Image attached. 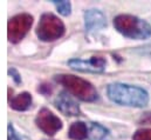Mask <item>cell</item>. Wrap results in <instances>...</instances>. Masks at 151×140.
<instances>
[{
    "label": "cell",
    "instance_id": "obj_1",
    "mask_svg": "<svg viewBox=\"0 0 151 140\" xmlns=\"http://www.w3.org/2000/svg\"><path fill=\"white\" fill-rule=\"evenodd\" d=\"M108 98L118 105L129 106V107H144L149 103V93L138 86L114 82L107 88Z\"/></svg>",
    "mask_w": 151,
    "mask_h": 140
},
{
    "label": "cell",
    "instance_id": "obj_2",
    "mask_svg": "<svg viewBox=\"0 0 151 140\" xmlns=\"http://www.w3.org/2000/svg\"><path fill=\"white\" fill-rule=\"evenodd\" d=\"M114 27L122 35L135 40H143L151 36L150 24L131 14L117 15L114 19Z\"/></svg>",
    "mask_w": 151,
    "mask_h": 140
},
{
    "label": "cell",
    "instance_id": "obj_3",
    "mask_svg": "<svg viewBox=\"0 0 151 140\" xmlns=\"http://www.w3.org/2000/svg\"><path fill=\"white\" fill-rule=\"evenodd\" d=\"M55 79L69 93H72L82 101L91 103L99 98L97 91L94 87V85L80 77L72 75V74H60V75H56Z\"/></svg>",
    "mask_w": 151,
    "mask_h": 140
},
{
    "label": "cell",
    "instance_id": "obj_4",
    "mask_svg": "<svg viewBox=\"0 0 151 140\" xmlns=\"http://www.w3.org/2000/svg\"><path fill=\"white\" fill-rule=\"evenodd\" d=\"M63 23L53 13H43L37 27V35L41 41L52 42L65 34Z\"/></svg>",
    "mask_w": 151,
    "mask_h": 140
},
{
    "label": "cell",
    "instance_id": "obj_5",
    "mask_svg": "<svg viewBox=\"0 0 151 140\" xmlns=\"http://www.w3.org/2000/svg\"><path fill=\"white\" fill-rule=\"evenodd\" d=\"M33 24V17L28 13L18 14L8 20L7 24V38L11 42L18 44L28 33Z\"/></svg>",
    "mask_w": 151,
    "mask_h": 140
},
{
    "label": "cell",
    "instance_id": "obj_6",
    "mask_svg": "<svg viewBox=\"0 0 151 140\" xmlns=\"http://www.w3.org/2000/svg\"><path fill=\"white\" fill-rule=\"evenodd\" d=\"M35 124L47 136H54L62 128V121L48 108H41L35 118Z\"/></svg>",
    "mask_w": 151,
    "mask_h": 140
},
{
    "label": "cell",
    "instance_id": "obj_7",
    "mask_svg": "<svg viewBox=\"0 0 151 140\" xmlns=\"http://www.w3.org/2000/svg\"><path fill=\"white\" fill-rule=\"evenodd\" d=\"M70 69L81 72L101 73L106 70L107 60L102 57H93L90 59H70L68 61Z\"/></svg>",
    "mask_w": 151,
    "mask_h": 140
},
{
    "label": "cell",
    "instance_id": "obj_8",
    "mask_svg": "<svg viewBox=\"0 0 151 140\" xmlns=\"http://www.w3.org/2000/svg\"><path fill=\"white\" fill-rule=\"evenodd\" d=\"M84 26L88 32H97L107 26V19L102 11L100 9H88L84 13Z\"/></svg>",
    "mask_w": 151,
    "mask_h": 140
},
{
    "label": "cell",
    "instance_id": "obj_9",
    "mask_svg": "<svg viewBox=\"0 0 151 140\" xmlns=\"http://www.w3.org/2000/svg\"><path fill=\"white\" fill-rule=\"evenodd\" d=\"M54 104L56 106V108L65 115H69V117H76V115H80L81 114V109H80V106L77 105L75 100L67 93V92H61Z\"/></svg>",
    "mask_w": 151,
    "mask_h": 140
},
{
    "label": "cell",
    "instance_id": "obj_10",
    "mask_svg": "<svg viewBox=\"0 0 151 140\" xmlns=\"http://www.w3.org/2000/svg\"><path fill=\"white\" fill-rule=\"evenodd\" d=\"M9 105L15 111H20V112L27 111L32 105V96L28 92H22L17 97H14L9 101Z\"/></svg>",
    "mask_w": 151,
    "mask_h": 140
},
{
    "label": "cell",
    "instance_id": "obj_11",
    "mask_svg": "<svg viewBox=\"0 0 151 140\" xmlns=\"http://www.w3.org/2000/svg\"><path fill=\"white\" fill-rule=\"evenodd\" d=\"M109 137V131L97 122H90L88 127L89 140H107Z\"/></svg>",
    "mask_w": 151,
    "mask_h": 140
},
{
    "label": "cell",
    "instance_id": "obj_12",
    "mask_svg": "<svg viewBox=\"0 0 151 140\" xmlns=\"http://www.w3.org/2000/svg\"><path fill=\"white\" fill-rule=\"evenodd\" d=\"M68 136L73 140H84L88 138V126L82 121H76L69 127Z\"/></svg>",
    "mask_w": 151,
    "mask_h": 140
},
{
    "label": "cell",
    "instance_id": "obj_13",
    "mask_svg": "<svg viewBox=\"0 0 151 140\" xmlns=\"http://www.w3.org/2000/svg\"><path fill=\"white\" fill-rule=\"evenodd\" d=\"M53 4L55 5L59 13L63 17H68L72 13V4L69 1L65 0H53Z\"/></svg>",
    "mask_w": 151,
    "mask_h": 140
},
{
    "label": "cell",
    "instance_id": "obj_14",
    "mask_svg": "<svg viewBox=\"0 0 151 140\" xmlns=\"http://www.w3.org/2000/svg\"><path fill=\"white\" fill-rule=\"evenodd\" d=\"M132 140H151V128H142L134 133Z\"/></svg>",
    "mask_w": 151,
    "mask_h": 140
},
{
    "label": "cell",
    "instance_id": "obj_15",
    "mask_svg": "<svg viewBox=\"0 0 151 140\" xmlns=\"http://www.w3.org/2000/svg\"><path fill=\"white\" fill-rule=\"evenodd\" d=\"M7 132H8V134H7V140H27V139H25L24 137H21L20 134H18V132L14 130L12 122L8 124V126H7Z\"/></svg>",
    "mask_w": 151,
    "mask_h": 140
},
{
    "label": "cell",
    "instance_id": "obj_16",
    "mask_svg": "<svg viewBox=\"0 0 151 140\" xmlns=\"http://www.w3.org/2000/svg\"><path fill=\"white\" fill-rule=\"evenodd\" d=\"M8 74L12 75L13 80H14L17 84H21V77H20L19 72L15 70V69H9V70H8Z\"/></svg>",
    "mask_w": 151,
    "mask_h": 140
},
{
    "label": "cell",
    "instance_id": "obj_17",
    "mask_svg": "<svg viewBox=\"0 0 151 140\" xmlns=\"http://www.w3.org/2000/svg\"><path fill=\"white\" fill-rule=\"evenodd\" d=\"M139 122H141V124H144V125H151V112L144 113V114L141 117Z\"/></svg>",
    "mask_w": 151,
    "mask_h": 140
}]
</instances>
